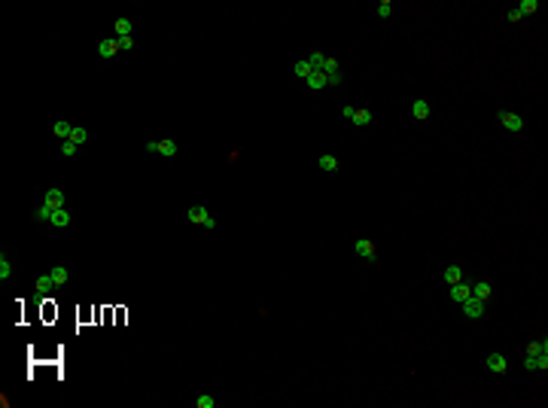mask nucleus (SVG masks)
Listing matches in <instances>:
<instances>
[{
  "instance_id": "bb28decb",
  "label": "nucleus",
  "mask_w": 548,
  "mask_h": 408,
  "mask_svg": "<svg viewBox=\"0 0 548 408\" xmlns=\"http://www.w3.org/2000/svg\"><path fill=\"white\" fill-rule=\"evenodd\" d=\"M9 277H12V265L6 256H0V280H9Z\"/></svg>"
},
{
  "instance_id": "393cba45",
  "label": "nucleus",
  "mask_w": 548,
  "mask_h": 408,
  "mask_svg": "<svg viewBox=\"0 0 548 408\" xmlns=\"http://www.w3.org/2000/svg\"><path fill=\"white\" fill-rule=\"evenodd\" d=\"M375 12L381 15V19H390V15H393V3H390V0H381V3L375 6Z\"/></svg>"
},
{
  "instance_id": "f3484780",
  "label": "nucleus",
  "mask_w": 548,
  "mask_h": 408,
  "mask_svg": "<svg viewBox=\"0 0 548 408\" xmlns=\"http://www.w3.org/2000/svg\"><path fill=\"white\" fill-rule=\"evenodd\" d=\"M411 116H414V119H427V116H430V104L423 101V98H417V101L411 104Z\"/></svg>"
},
{
  "instance_id": "4468645a",
  "label": "nucleus",
  "mask_w": 548,
  "mask_h": 408,
  "mask_svg": "<svg viewBox=\"0 0 548 408\" xmlns=\"http://www.w3.org/2000/svg\"><path fill=\"white\" fill-rule=\"evenodd\" d=\"M463 280V268H460V265H448V268H445V283H448V287H454V283H460Z\"/></svg>"
},
{
  "instance_id": "aec40b11",
  "label": "nucleus",
  "mask_w": 548,
  "mask_h": 408,
  "mask_svg": "<svg viewBox=\"0 0 548 408\" xmlns=\"http://www.w3.org/2000/svg\"><path fill=\"white\" fill-rule=\"evenodd\" d=\"M113 31H116V37H131V31H134V25H131L128 19H116Z\"/></svg>"
},
{
  "instance_id": "2f4dec72",
  "label": "nucleus",
  "mask_w": 548,
  "mask_h": 408,
  "mask_svg": "<svg viewBox=\"0 0 548 408\" xmlns=\"http://www.w3.org/2000/svg\"><path fill=\"white\" fill-rule=\"evenodd\" d=\"M49 217H52V207H49V204H40V207H37V220L49 223Z\"/></svg>"
},
{
  "instance_id": "72a5a7b5",
  "label": "nucleus",
  "mask_w": 548,
  "mask_h": 408,
  "mask_svg": "<svg viewBox=\"0 0 548 408\" xmlns=\"http://www.w3.org/2000/svg\"><path fill=\"white\" fill-rule=\"evenodd\" d=\"M506 19H509V22H521V19H524V15H521L518 9H509V15H506Z\"/></svg>"
},
{
  "instance_id": "e433bc0d",
  "label": "nucleus",
  "mask_w": 548,
  "mask_h": 408,
  "mask_svg": "<svg viewBox=\"0 0 548 408\" xmlns=\"http://www.w3.org/2000/svg\"><path fill=\"white\" fill-rule=\"evenodd\" d=\"M353 113H357V107H344V110H341L344 119H353Z\"/></svg>"
},
{
  "instance_id": "b1692460",
  "label": "nucleus",
  "mask_w": 548,
  "mask_h": 408,
  "mask_svg": "<svg viewBox=\"0 0 548 408\" xmlns=\"http://www.w3.org/2000/svg\"><path fill=\"white\" fill-rule=\"evenodd\" d=\"M158 155H177V144L174 140H158Z\"/></svg>"
},
{
  "instance_id": "473e14b6",
  "label": "nucleus",
  "mask_w": 548,
  "mask_h": 408,
  "mask_svg": "<svg viewBox=\"0 0 548 408\" xmlns=\"http://www.w3.org/2000/svg\"><path fill=\"white\" fill-rule=\"evenodd\" d=\"M332 70H341V67H338V61H335V58H329V55H326V64H323V74H332Z\"/></svg>"
},
{
  "instance_id": "9d476101",
  "label": "nucleus",
  "mask_w": 548,
  "mask_h": 408,
  "mask_svg": "<svg viewBox=\"0 0 548 408\" xmlns=\"http://www.w3.org/2000/svg\"><path fill=\"white\" fill-rule=\"evenodd\" d=\"M52 134H55L58 140H70V134H73V125H70V122H64V119H58L55 125H52Z\"/></svg>"
},
{
  "instance_id": "20e7f679",
  "label": "nucleus",
  "mask_w": 548,
  "mask_h": 408,
  "mask_svg": "<svg viewBox=\"0 0 548 408\" xmlns=\"http://www.w3.org/2000/svg\"><path fill=\"white\" fill-rule=\"evenodd\" d=\"M353 250H357V256H363V259H368V262L378 259V250H375V244L368 241V238H360L357 244H353Z\"/></svg>"
},
{
  "instance_id": "423d86ee",
  "label": "nucleus",
  "mask_w": 548,
  "mask_h": 408,
  "mask_svg": "<svg viewBox=\"0 0 548 408\" xmlns=\"http://www.w3.org/2000/svg\"><path fill=\"white\" fill-rule=\"evenodd\" d=\"M484 363H487V369L493 371V375H503V371L509 369V360L503 357V353H497V350H493V353H490V357H487Z\"/></svg>"
},
{
  "instance_id": "9b49d317",
  "label": "nucleus",
  "mask_w": 548,
  "mask_h": 408,
  "mask_svg": "<svg viewBox=\"0 0 548 408\" xmlns=\"http://www.w3.org/2000/svg\"><path fill=\"white\" fill-rule=\"evenodd\" d=\"M308 82V88H314V92H320V88H326L329 82H326V74H323V70H314V74L305 79Z\"/></svg>"
},
{
  "instance_id": "c756f323",
  "label": "nucleus",
  "mask_w": 548,
  "mask_h": 408,
  "mask_svg": "<svg viewBox=\"0 0 548 408\" xmlns=\"http://www.w3.org/2000/svg\"><path fill=\"white\" fill-rule=\"evenodd\" d=\"M76 149H79V147L73 144V140H61V155H73Z\"/></svg>"
},
{
  "instance_id": "c9c22d12",
  "label": "nucleus",
  "mask_w": 548,
  "mask_h": 408,
  "mask_svg": "<svg viewBox=\"0 0 548 408\" xmlns=\"http://www.w3.org/2000/svg\"><path fill=\"white\" fill-rule=\"evenodd\" d=\"M146 152H152V155L158 152V140H149V144H146Z\"/></svg>"
},
{
  "instance_id": "f03ea898",
  "label": "nucleus",
  "mask_w": 548,
  "mask_h": 408,
  "mask_svg": "<svg viewBox=\"0 0 548 408\" xmlns=\"http://www.w3.org/2000/svg\"><path fill=\"white\" fill-rule=\"evenodd\" d=\"M460 308H463V314L469 317V320H478V317H484L487 301H484V298H475V296H469L466 301H460Z\"/></svg>"
},
{
  "instance_id": "1a4fd4ad",
  "label": "nucleus",
  "mask_w": 548,
  "mask_h": 408,
  "mask_svg": "<svg viewBox=\"0 0 548 408\" xmlns=\"http://www.w3.org/2000/svg\"><path fill=\"white\" fill-rule=\"evenodd\" d=\"M70 220H73V217H70V214H67L64 207H58V210H52V217H49V223L55 225V228H67V225H70Z\"/></svg>"
},
{
  "instance_id": "7ed1b4c3",
  "label": "nucleus",
  "mask_w": 548,
  "mask_h": 408,
  "mask_svg": "<svg viewBox=\"0 0 548 408\" xmlns=\"http://www.w3.org/2000/svg\"><path fill=\"white\" fill-rule=\"evenodd\" d=\"M497 119L503 122V128H506V131H524V119H521L518 113H511V110H500Z\"/></svg>"
},
{
  "instance_id": "ddd939ff",
  "label": "nucleus",
  "mask_w": 548,
  "mask_h": 408,
  "mask_svg": "<svg viewBox=\"0 0 548 408\" xmlns=\"http://www.w3.org/2000/svg\"><path fill=\"white\" fill-rule=\"evenodd\" d=\"M34 290H37L40 296H43V293H49V290H55V280H52V274H49V271H46V274H40V277H37V283H34Z\"/></svg>"
},
{
  "instance_id": "4be33fe9",
  "label": "nucleus",
  "mask_w": 548,
  "mask_h": 408,
  "mask_svg": "<svg viewBox=\"0 0 548 408\" xmlns=\"http://www.w3.org/2000/svg\"><path fill=\"white\" fill-rule=\"evenodd\" d=\"M536 353H548V341H530L527 344V357H536Z\"/></svg>"
},
{
  "instance_id": "412c9836",
  "label": "nucleus",
  "mask_w": 548,
  "mask_h": 408,
  "mask_svg": "<svg viewBox=\"0 0 548 408\" xmlns=\"http://www.w3.org/2000/svg\"><path fill=\"white\" fill-rule=\"evenodd\" d=\"M317 165H320V171H338V158L335 155H320Z\"/></svg>"
},
{
  "instance_id": "6e6552de",
  "label": "nucleus",
  "mask_w": 548,
  "mask_h": 408,
  "mask_svg": "<svg viewBox=\"0 0 548 408\" xmlns=\"http://www.w3.org/2000/svg\"><path fill=\"white\" fill-rule=\"evenodd\" d=\"M116 52H119L116 37H107V40H101V43H98V55H101V58H113Z\"/></svg>"
},
{
  "instance_id": "2eb2a0df",
  "label": "nucleus",
  "mask_w": 548,
  "mask_h": 408,
  "mask_svg": "<svg viewBox=\"0 0 548 408\" xmlns=\"http://www.w3.org/2000/svg\"><path fill=\"white\" fill-rule=\"evenodd\" d=\"M490 293H493V290H490L487 280H475V283H472V296H475V298H484V301H487Z\"/></svg>"
},
{
  "instance_id": "5701e85b",
  "label": "nucleus",
  "mask_w": 548,
  "mask_h": 408,
  "mask_svg": "<svg viewBox=\"0 0 548 408\" xmlns=\"http://www.w3.org/2000/svg\"><path fill=\"white\" fill-rule=\"evenodd\" d=\"M308 64H311V70H323L326 55H323V52H311V55H308Z\"/></svg>"
},
{
  "instance_id": "cd10ccee",
  "label": "nucleus",
  "mask_w": 548,
  "mask_h": 408,
  "mask_svg": "<svg viewBox=\"0 0 548 408\" xmlns=\"http://www.w3.org/2000/svg\"><path fill=\"white\" fill-rule=\"evenodd\" d=\"M70 140H73L76 147H82L85 140H88V131H85V128H73V134H70Z\"/></svg>"
},
{
  "instance_id": "6ab92c4d",
  "label": "nucleus",
  "mask_w": 548,
  "mask_h": 408,
  "mask_svg": "<svg viewBox=\"0 0 548 408\" xmlns=\"http://www.w3.org/2000/svg\"><path fill=\"white\" fill-rule=\"evenodd\" d=\"M292 74H295L298 79H308V76L314 74V70H311V64H308V58H302V61H295V64H292Z\"/></svg>"
},
{
  "instance_id": "7c9ffc66",
  "label": "nucleus",
  "mask_w": 548,
  "mask_h": 408,
  "mask_svg": "<svg viewBox=\"0 0 548 408\" xmlns=\"http://www.w3.org/2000/svg\"><path fill=\"white\" fill-rule=\"evenodd\" d=\"M326 82H329V85H341V82H344L341 70H332V74H326Z\"/></svg>"
},
{
  "instance_id": "0eeeda50",
  "label": "nucleus",
  "mask_w": 548,
  "mask_h": 408,
  "mask_svg": "<svg viewBox=\"0 0 548 408\" xmlns=\"http://www.w3.org/2000/svg\"><path fill=\"white\" fill-rule=\"evenodd\" d=\"M43 204H49L52 210L64 207V192H61V189H46V195H43Z\"/></svg>"
},
{
  "instance_id": "c85d7f7f",
  "label": "nucleus",
  "mask_w": 548,
  "mask_h": 408,
  "mask_svg": "<svg viewBox=\"0 0 548 408\" xmlns=\"http://www.w3.org/2000/svg\"><path fill=\"white\" fill-rule=\"evenodd\" d=\"M116 43H119L122 52H131L134 49V37H116Z\"/></svg>"
},
{
  "instance_id": "f8f14e48",
  "label": "nucleus",
  "mask_w": 548,
  "mask_h": 408,
  "mask_svg": "<svg viewBox=\"0 0 548 408\" xmlns=\"http://www.w3.org/2000/svg\"><path fill=\"white\" fill-rule=\"evenodd\" d=\"M353 125H360V128H365V125H372V110H365V107H357V113H353Z\"/></svg>"
},
{
  "instance_id": "f257e3e1",
  "label": "nucleus",
  "mask_w": 548,
  "mask_h": 408,
  "mask_svg": "<svg viewBox=\"0 0 548 408\" xmlns=\"http://www.w3.org/2000/svg\"><path fill=\"white\" fill-rule=\"evenodd\" d=\"M186 217H189V223H195V225H204V228H217V220L207 214V207H204V204H192Z\"/></svg>"
},
{
  "instance_id": "f704fd0d",
  "label": "nucleus",
  "mask_w": 548,
  "mask_h": 408,
  "mask_svg": "<svg viewBox=\"0 0 548 408\" xmlns=\"http://www.w3.org/2000/svg\"><path fill=\"white\" fill-rule=\"evenodd\" d=\"M238 158H241V149H232V152H228V165H235Z\"/></svg>"
},
{
  "instance_id": "a211bd4d",
  "label": "nucleus",
  "mask_w": 548,
  "mask_h": 408,
  "mask_svg": "<svg viewBox=\"0 0 548 408\" xmlns=\"http://www.w3.org/2000/svg\"><path fill=\"white\" fill-rule=\"evenodd\" d=\"M521 15H533V12H539L542 9V3H539V0H521V3L515 6Z\"/></svg>"
},
{
  "instance_id": "dca6fc26",
  "label": "nucleus",
  "mask_w": 548,
  "mask_h": 408,
  "mask_svg": "<svg viewBox=\"0 0 548 408\" xmlns=\"http://www.w3.org/2000/svg\"><path fill=\"white\" fill-rule=\"evenodd\" d=\"M49 274H52V280H55V287H64V283L70 280V271H67V265H55V268H52Z\"/></svg>"
},
{
  "instance_id": "39448f33",
  "label": "nucleus",
  "mask_w": 548,
  "mask_h": 408,
  "mask_svg": "<svg viewBox=\"0 0 548 408\" xmlns=\"http://www.w3.org/2000/svg\"><path fill=\"white\" fill-rule=\"evenodd\" d=\"M448 296H451V301H466V298L472 296V283H466V280L454 283V287L448 290Z\"/></svg>"
},
{
  "instance_id": "a878e982",
  "label": "nucleus",
  "mask_w": 548,
  "mask_h": 408,
  "mask_svg": "<svg viewBox=\"0 0 548 408\" xmlns=\"http://www.w3.org/2000/svg\"><path fill=\"white\" fill-rule=\"evenodd\" d=\"M195 408H217V399L210 396V393H201V396L195 399Z\"/></svg>"
}]
</instances>
